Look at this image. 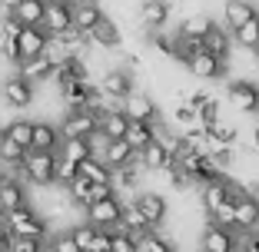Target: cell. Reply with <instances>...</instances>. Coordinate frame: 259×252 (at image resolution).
<instances>
[{
    "label": "cell",
    "instance_id": "1",
    "mask_svg": "<svg viewBox=\"0 0 259 252\" xmlns=\"http://www.w3.org/2000/svg\"><path fill=\"white\" fill-rule=\"evenodd\" d=\"M57 153H40V149H27L23 156V183H33L40 189H50L57 183Z\"/></svg>",
    "mask_w": 259,
    "mask_h": 252
},
{
    "label": "cell",
    "instance_id": "2",
    "mask_svg": "<svg viewBox=\"0 0 259 252\" xmlns=\"http://www.w3.org/2000/svg\"><path fill=\"white\" fill-rule=\"evenodd\" d=\"M7 229L14 232L17 239H40V242H47V236H50V222L44 219L40 209L23 206V209H14V213L7 216Z\"/></svg>",
    "mask_w": 259,
    "mask_h": 252
},
{
    "label": "cell",
    "instance_id": "3",
    "mask_svg": "<svg viewBox=\"0 0 259 252\" xmlns=\"http://www.w3.org/2000/svg\"><path fill=\"white\" fill-rule=\"evenodd\" d=\"M63 139H90L93 133H100V113L97 110H67L60 120Z\"/></svg>",
    "mask_w": 259,
    "mask_h": 252
},
{
    "label": "cell",
    "instance_id": "4",
    "mask_svg": "<svg viewBox=\"0 0 259 252\" xmlns=\"http://www.w3.org/2000/svg\"><path fill=\"white\" fill-rule=\"evenodd\" d=\"M0 99H4V107H14V110H27L33 107V99H37V83H30L27 77L14 73L0 83Z\"/></svg>",
    "mask_w": 259,
    "mask_h": 252
},
{
    "label": "cell",
    "instance_id": "5",
    "mask_svg": "<svg viewBox=\"0 0 259 252\" xmlns=\"http://www.w3.org/2000/svg\"><path fill=\"white\" fill-rule=\"evenodd\" d=\"M120 219H123V199L120 196L100 199V203L83 209V222H90L97 229H120Z\"/></svg>",
    "mask_w": 259,
    "mask_h": 252
},
{
    "label": "cell",
    "instance_id": "6",
    "mask_svg": "<svg viewBox=\"0 0 259 252\" xmlns=\"http://www.w3.org/2000/svg\"><path fill=\"white\" fill-rule=\"evenodd\" d=\"M100 90H103V96L116 99V103H126L133 96V70L130 67H107L100 73Z\"/></svg>",
    "mask_w": 259,
    "mask_h": 252
},
{
    "label": "cell",
    "instance_id": "7",
    "mask_svg": "<svg viewBox=\"0 0 259 252\" xmlns=\"http://www.w3.org/2000/svg\"><path fill=\"white\" fill-rule=\"evenodd\" d=\"M236 249H239V232L236 229L206 222L203 236H199V252H236Z\"/></svg>",
    "mask_w": 259,
    "mask_h": 252
},
{
    "label": "cell",
    "instance_id": "8",
    "mask_svg": "<svg viewBox=\"0 0 259 252\" xmlns=\"http://www.w3.org/2000/svg\"><path fill=\"white\" fill-rule=\"evenodd\" d=\"M229 103L239 110V113H249V116H259V86L252 80H233L226 90Z\"/></svg>",
    "mask_w": 259,
    "mask_h": 252
},
{
    "label": "cell",
    "instance_id": "9",
    "mask_svg": "<svg viewBox=\"0 0 259 252\" xmlns=\"http://www.w3.org/2000/svg\"><path fill=\"white\" fill-rule=\"evenodd\" d=\"M47 43H50V33L44 27H23L20 37H17V50H20V60H37L47 54Z\"/></svg>",
    "mask_w": 259,
    "mask_h": 252
},
{
    "label": "cell",
    "instance_id": "10",
    "mask_svg": "<svg viewBox=\"0 0 259 252\" xmlns=\"http://www.w3.org/2000/svg\"><path fill=\"white\" fill-rule=\"evenodd\" d=\"M44 30L50 33V37H60V33L73 30V7H67V4H60V0H47Z\"/></svg>",
    "mask_w": 259,
    "mask_h": 252
},
{
    "label": "cell",
    "instance_id": "11",
    "mask_svg": "<svg viewBox=\"0 0 259 252\" xmlns=\"http://www.w3.org/2000/svg\"><path fill=\"white\" fill-rule=\"evenodd\" d=\"M169 14H173V4H169V0H143V4H140V27L156 33V30L166 27Z\"/></svg>",
    "mask_w": 259,
    "mask_h": 252
},
{
    "label": "cell",
    "instance_id": "12",
    "mask_svg": "<svg viewBox=\"0 0 259 252\" xmlns=\"http://www.w3.org/2000/svg\"><path fill=\"white\" fill-rule=\"evenodd\" d=\"M63 146V133L57 123L50 120H33V146L30 149H40V153H57Z\"/></svg>",
    "mask_w": 259,
    "mask_h": 252
},
{
    "label": "cell",
    "instance_id": "13",
    "mask_svg": "<svg viewBox=\"0 0 259 252\" xmlns=\"http://www.w3.org/2000/svg\"><path fill=\"white\" fill-rule=\"evenodd\" d=\"M137 206L143 209V216H146V222L153 226V232L160 229L163 222H166V216H169V206H166V199L160 196V192H137Z\"/></svg>",
    "mask_w": 259,
    "mask_h": 252
},
{
    "label": "cell",
    "instance_id": "14",
    "mask_svg": "<svg viewBox=\"0 0 259 252\" xmlns=\"http://www.w3.org/2000/svg\"><path fill=\"white\" fill-rule=\"evenodd\" d=\"M120 229H126L130 236H137L140 242H143V239L153 232V226L146 222L143 209L137 206V199H123V219H120Z\"/></svg>",
    "mask_w": 259,
    "mask_h": 252
},
{
    "label": "cell",
    "instance_id": "15",
    "mask_svg": "<svg viewBox=\"0 0 259 252\" xmlns=\"http://www.w3.org/2000/svg\"><path fill=\"white\" fill-rule=\"evenodd\" d=\"M186 70H190L193 77H199V80H220L223 73H226V60L213 57L209 50H203V54H196L190 63H186Z\"/></svg>",
    "mask_w": 259,
    "mask_h": 252
},
{
    "label": "cell",
    "instance_id": "16",
    "mask_svg": "<svg viewBox=\"0 0 259 252\" xmlns=\"http://www.w3.org/2000/svg\"><path fill=\"white\" fill-rule=\"evenodd\" d=\"M256 17H259V10L252 7L249 0H226V7H223V20H226V23H223V27L236 33L243 23L256 20Z\"/></svg>",
    "mask_w": 259,
    "mask_h": 252
},
{
    "label": "cell",
    "instance_id": "17",
    "mask_svg": "<svg viewBox=\"0 0 259 252\" xmlns=\"http://www.w3.org/2000/svg\"><path fill=\"white\" fill-rule=\"evenodd\" d=\"M123 110H126L130 120H140V123H160V107L153 103V96H146V93H133V96L123 103Z\"/></svg>",
    "mask_w": 259,
    "mask_h": 252
},
{
    "label": "cell",
    "instance_id": "18",
    "mask_svg": "<svg viewBox=\"0 0 259 252\" xmlns=\"http://www.w3.org/2000/svg\"><path fill=\"white\" fill-rule=\"evenodd\" d=\"M173 163H176V156L169 153L163 143H156V139H153V143L146 146L143 153H140V166H143L146 173H166Z\"/></svg>",
    "mask_w": 259,
    "mask_h": 252
},
{
    "label": "cell",
    "instance_id": "19",
    "mask_svg": "<svg viewBox=\"0 0 259 252\" xmlns=\"http://www.w3.org/2000/svg\"><path fill=\"white\" fill-rule=\"evenodd\" d=\"M130 116L126 110H100V133L107 139H126V130H130Z\"/></svg>",
    "mask_w": 259,
    "mask_h": 252
},
{
    "label": "cell",
    "instance_id": "20",
    "mask_svg": "<svg viewBox=\"0 0 259 252\" xmlns=\"http://www.w3.org/2000/svg\"><path fill=\"white\" fill-rule=\"evenodd\" d=\"M199 199H203L206 216L216 213L220 206H226L229 203V176H220V179H213V183L199 186Z\"/></svg>",
    "mask_w": 259,
    "mask_h": 252
},
{
    "label": "cell",
    "instance_id": "21",
    "mask_svg": "<svg viewBox=\"0 0 259 252\" xmlns=\"http://www.w3.org/2000/svg\"><path fill=\"white\" fill-rule=\"evenodd\" d=\"M236 229H239V236L259 229V199L252 196V192H246L243 199H236Z\"/></svg>",
    "mask_w": 259,
    "mask_h": 252
},
{
    "label": "cell",
    "instance_id": "22",
    "mask_svg": "<svg viewBox=\"0 0 259 252\" xmlns=\"http://www.w3.org/2000/svg\"><path fill=\"white\" fill-rule=\"evenodd\" d=\"M103 17H107V14L100 10L97 0H80V4L73 7V27H76L80 33H87V37H90V30L97 27L100 20H103Z\"/></svg>",
    "mask_w": 259,
    "mask_h": 252
},
{
    "label": "cell",
    "instance_id": "23",
    "mask_svg": "<svg viewBox=\"0 0 259 252\" xmlns=\"http://www.w3.org/2000/svg\"><path fill=\"white\" fill-rule=\"evenodd\" d=\"M20 77H27L30 83H50L57 73V63L50 60V57H37V60H27L20 63V70H17Z\"/></svg>",
    "mask_w": 259,
    "mask_h": 252
},
{
    "label": "cell",
    "instance_id": "24",
    "mask_svg": "<svg viewBox=\"0 0 259 252\" xmlns=\"http://www.w3.org/2000/svg\"><path fill=\"white\" fill-rule=\"evenodd\" d=\"M137 149L126 143V139H110L107 143V153H103V163H107L110 169H123L130 166V163H137Z\"/></svg>",
    "mask_w": 259,
    "mask_h": 252
},
{
    "label": "cell",
    "instance_id": "25",
    "mask_svg": "<svg viewBox=\"0 0 259 252\" xmlns=\"http://www.w3.org/2000/svg\"><path fill=\"white\" fill-rule=\"evenodd\" d=\"M90 43L100 46V50H113V46H120V27L113 23V17H103V20L93 27L90 30Z\"/></svg>",
    "mask_w": 259,
    "mask_h": 252
},
{
    "label": "cell",
    "instance_id": "26",
    "mask_svg": "<svg viewBox=\"0 0 259 252\" xmlns=\"http://www.w3.org/2000/svg\"><path fill=\"white\" fill-rule=\"evenodd\" d=\"M0 206L7 209V216L14 213V209L30 206V203H27V189H23V179H7V183L0 186Z\"/></svg>",
    "mask_w": 259,
    "mask_h": 252
},
{
    "label": "cell",
    "instance_id": "27",
    "mask_svg": "<svg viewBox=\"0 0 259 252\" xmlns=\"http://www.w3.org/2000/svg\"><path fill=\"white\" fill-rule=\"evenodd\" d=\"M143 173L146 169L140 166V156H137V163H130V166H123V169H113V189H116V196L120 192H133L140 186V179H143Z\"/></svg>",
    "mask_w": 259,
    "mask_h": 252
},
{
    "label": "cell",
    "instance_id": "28",
    "mask_svg": "<svg viewBox=\"0 0 259 252\" xmlns=\"http://www.w3.org/2000/svg\"><path fill=\"white\" fill-rule=\"evenodd\" d=\"M206 50L213 57H220V60H229V54H233V30L216 23L213 30H209V37H206Z\"/></svg>",
    "mask_w": 259,
    "mask_h": 252
},
{
    "label": "cell",
    "instance_id": "29",
    "mask_svg": "<svg viewBox=\"0 0 259 252\" xmlns=\"http://www.w3.org/2000/svg\"><path fill=\"white\" fill-rule=\"evenodd\" d=\"M14 17L23 23V27H44V17H47V0H23L20 7L14 10Z\"/></svg>",
    "mask_w": 259,
    "mask_h": 252
},
{
    "label": "cell",
    "instance_id": "30",
    "mask_svg": "<svg viewBox=\"0 0 259 252\" xmlns=\"http://www.w3.org/2000/svg\"><path fill=\"white\" fill-rule=\"evenodd\" d=\"M216 23L209 20V17H203V14H196V17H186L183 23H180V37H186V40H203L206 43V37H209V30H213Z\"/></svg>",
    "mask_w": 259,
    "mask_h": 252
},
{
    "label": "cell",
    "instance_id": "31",
    "mask_svg": "<svg viewBox=\"0 0 259 252\" xmlns=\"http://www.w3.org/2000/svg\"><path fill=\"white\" fill-rule=\"evenodd\" d=\"M156 139V130H153V123H140V120H133L130 123V130H126V143L137 149V153H143L146 146Z\"/></svg>",
    "mask_w": 259,
    "mask_h": 252
},
{
    "label": "cell",
    "instance_id": "32",
    "mask_svg": "<svg viewBox=\"0 0 259 252\" xmlns=\"http://www.w3.org/2000/svg\"><path fill=\"white\" fill-rule=\"evenodd\" d=\"M60 156L80 166V163L93 160V143H90V139H63V146H60Z\"/></svg>",
    "mask_w": 259,
    "mask_h": 252
},
{
    "label": "cell",
    "instance_id": "33",
    "mask_svg": "<svg viewBox=\"0 0 259 252\" xmlns=\"http://www.w3.org/2000/svg\"><path fill=\"white\" fill-rule=\"evenodd\" d=\"M4 136H10L14 143H20L23 149L33 146V120H10L4 126Z\"/></svg>",
    "mask_w": 259,
    "mask_h": 252
},
{
    "label": "cell",
    "instance_id": "34",
    "mask_svg": "<svg viewBox=\"0 0 259 252\" xmlns=\"http://www.w3.org/2000/svg\"><path fill=\"white\" fill-rule=\"evenodd\" d=\"M80 176H83V179H90V183H113V169H110L103 160H87V163H80Z\"/></svg>",
    "mask_w": 259,
    "mask_h": 252
},
{
    "label": "cell",
    "instance_id": "35",
    "mask_svg": "<svg viewBox=\"0 0 259 252\" xmlns=\"http://www.w3.org/2000/svg\"><path fill=\"white\" fill-rule=\"evenodd\" d=\"M23 156H27V149H23L20 143H14L10 136H4V130H0V163H7V166H23Z\"/></svg>",
    "mask_w": 259,
    "mask_h": 252
},
{
    "label": "cell",
    "instance_id": "36",
    "mask_svg": "<svg viewBox=\"0 0 259 252\" xmlns=\"http://www.w3.org/2000/svg\"><path fill=\"white\" fill-rule=\"evenodd\" d=\"M233 40H236L243 50H256V54H259V17L249 20V23H243V27L233 33Z\"/></svg>",
    "mask_w": 259,
    "mask_h": 252
},
{
    "label": "cell",
    "instance_id": "37",
    "mask_svg": "<svg viewBox=\"0 0 259 252\" xmlns=\"http://www.w3.org/2000/svg\"><path fill=\"white\" fill-rule=\"evenodd\" d=\"M173 123L180 130H196L199 126V113L190 107V103H176L173 107Z\"/></svg>",
    "mask_w": 259,
    "mask_h": 252
},
{
    "label": "cell",
    "instance_id": "38",
    "mask_svg": "<svg viewBox=\"0 0 259 252\" xmlns=\"http://www.w3.org/2000/svg\"><path fill=\"white\" fill-rule=\"evenodd\" d=\"M209 136H213V149L216 146H233L239 139V130L233 123H216V126H209Z\"/></svg>",
    "mask_w": 259,
    "mask_h": 252
},
{
    "label": "cell",
    "instance_id": "39",
    "mask_svg": "<svg viewBox=\"0 0 259 252\" xmlns=\"http://www.w3.org/2000/svg\"><path fill=\"white\" fill-rule=\"evenodd\" d=\"M70 236H73L76 245H80V252H90L93 236H97V226H90V222H80V226H73V229H70Z\"/></svg>",
    "mask_w": 259,
    "mask_h": 252
},
{
    "label": "cell",
    "instance_id": "40",
    "mask_svg": "<svg viewBox=\"0 0 259 252\" xmlns=\"http://www.w3.org/2000/svg\"><path fill=\"white\" fill-rule=\"evenodd\" d=\"M20 30H23V23L17 20L14 14H4V17H0V43L17 40V37H20Z\"/></svg>",
    "mask_w": 259,
    "mask_h": 252
},
{
    "label": "cell",
    "instance_id": "41",
    "mask_svg": "<svg viewBox=\"0 0 259 252\" xmlns=\"http://www.w3.org/2000/svg\"><path fill=\"white\" fill-rule=\"evenodd\" d=\"M113 252H140V239L126 229H113Z\"/></svg>",
    "mask_w": 259,
    "mask_h": 252
},
{
    "label": "cell",
    "instance_id": "42",
    "mask_svg": "<svg viewBox=\"0 0 259 252\" xmlns=\"http://www.w3.org/2000/svg\"><path fill=\"white\" fill-rule=\"evenodd\" d=\"M140 252H176V249H173V242H169V239H163V236H156V232H150V236L140 242Z\"/></svg>",
    "mask_w": 259,
    "mask_h": 252
},
{
    "label": "cell",
    "instance_id": "43",
    "mask_svg": "<svg viewBox=\"0 0 259 252\" xmlns=\"http://www.w3.org/2000/svg\"><path fill=\"white\" fill-rule=\"evenodd\" d=\"M76 176H80V166H76V163H70V160H57V183H63V186H70L76 179Z\"/></svg>",
    "mask_w": 259,
    "mask_h": 252
},
{
    "label": "cell",
    "instance_id": "44",
    "mask_svg": "<svg viewBox=\"0 0 259 252\" xmlns=\"http://www.w3.org/2000/svg\"><path fill=\"white\" fill-rule=\"evenodd\" d=\"M209 156H213V163L223 169V173H226V169L233 166V163H236V149H233V146H216V149H213Z\"/></svg>",
    "mask_w": 259,
    "mask_h": 252
},
{
    "label": "cell",
    "instance_id": "45",
    "mask_svg": "<svg viewBox=\"0 0 259 252\" xmlns=\"http://www.w3.org/2000/svg\"><path fill=\"white\" fill-rule=\"evenodd\" d=\"M216 123H220V103H216V99H209V103L199 110V126H203V130H209V126H216Z\"/></svg>",
    "mask_w": 259,
    "mask_h": 252
},
{
    "label": "cell",
    "instance_id": "46",
    "mask_svg": "<svg viewBox=\"0 0 259 252\" xmlns=\"http://www.w3.org/2000/svg\"><path fill=\"white\" fill-rule=\"evenodd\" d=\"M90 252H113V229H97Z\"/></svg>",
    "mask_w": 259,
    "mask_h": 252
},
{
    "label": "cell",
    "instance_id": "47",
    "mask_svg": "<svg viewBox=\"0 0 259 252\" xmlns=\"http://www.w3.org/2000/svg\"><path fill=\"white\" fill-rule=\"evenodd\" d=\"M47 245H50L54 252H80V245L73 242V236H70V232H60V236H54Z\"/></svg>",
    "mask_w": 259,
    "mask_h": 252
},
{
    "label": "cell",
    "instance_id": "48",
    "mask_svg": "<svg viewBox=\"0 0 259 252\" xmlns=\"http://www.w3.org/2000/svg\"><path fill=\"white\" fill-rule=\"evenodd\" d=\"M47 242H40V239H17L14 236V245H10V252H44Z\"/></svg>",
    "mask_w": 259,
    "mask_h": 252
},
{
    "label": "cell",
    "instance_id": "49",
    "mask_svg": "<svg viewBox=\"0 0 259 252\" xmlns=\"http://www.w3.org/2000/svg\"><path fill=\"white\" fill-rule=\"evenodd\" d=\"M10 245H14V232L7 226H0V252H10Z\"/></svg>",
    "mask_w": 259,
    "mask_h": 252
},
{
    "label": "cell",
    "instance_id": "50",
    "mask_svg": "<svg viewBox=\"0 0 259 252\" xmlns=\"http://www.w3.org/2000/svg\"><path fill=\"white\" fill-rule=\"evenodd\" d=\"M23 0H0V10H7V14H14L17 7H20Z\"/></svg>",
    "mask_w": 259,
    "mask_h": 252
},
{
    "label": "cell",
    "instance_id": "51",
    "mask_svg": "<svg viewBox=\"0 0 259 252\" xmlns=\"http://www.w3.org/2000/svg\"><path fill=\"white\" fill-rule=\"evenodd\" d=\"M0 226H7V209L0 206Z\"/></svg>",
    "mask_w": 259,
    "mask_h": 252
},
{
    "label": "cell",
    "instance_id": "52",
    "mask_svg": "<svg viewBox=\"0 0 259 252\" xmlns=\"http://www.w3.org/2000/svg\"><path fill=\"white\" fill-rule=\"evenodd\" d=\"M252 146H256V149H259V126H256V130H252Z\"/></svg>",
    "mask_w": 259,
    "mask_h": 252
},
{
    "label": "cell",
    "instance_id": "53",
    "mask_svg": "<svg viewBox=\"0 0 259 252\" xmlns=\"http://www.w3.org/2000/svg\"><path fill=\"white\" fill-rule=\"evenodd\" d=\"M60 4H67V7H76V4H80V0H60Z\"/></svg>",
    "mask_w": 259,
    "mask_h": 252
},
{
    "label": "cell",
    "instance_id": "54",
    "mask_svg": "<svg viewBox=\"0 0 259 252\" xmlns=\"http://www.w3.org/2000/svg\"><path fill=\"white\" fill-rule=\"evenodd\" d=\"M236 252H246V249H243V245H239V249H236Z\"/></svg>",
    "mask_w": 259,
    "mask_h": 252
}]
</instances>
